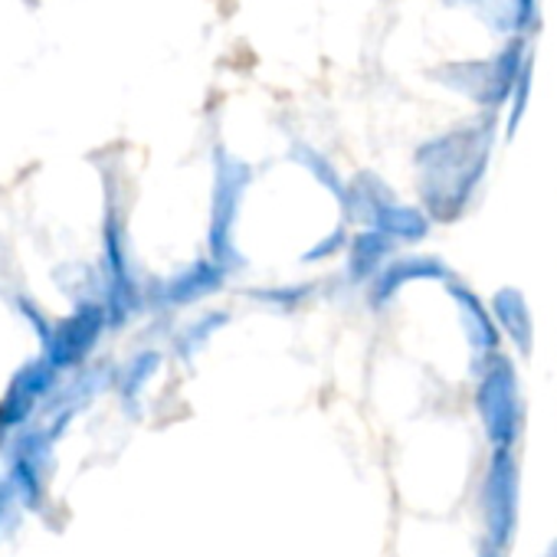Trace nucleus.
Here are the masks:
<instances>
[{
    "label": "nucleus",
    "instance_id": "ddd939ff",
    "mask_svg": "<svg viewBox=\"0 0 557 557\" xmlns=\"http://www.w3.org/2000/svg\"><path fill=\"white\" fill-rule=\"evenodd\" d=\"M371 230H381L384 236H391L394 243H420L430 236L433 230V220L423 213V207L417 203H404V200H394Z\"/></svg>",
    "mask_w": 557,
    "mask_h": 557
},
{
    "label": "nucleus",
    "instance_id": "1a4fd4ad",
    "mask_svg": "<svg viewBox=\"0 0 557 557\" xmlns=\"http://www.w3.org/2000/svg\"><path fill=\"white\" fill-rule=\"evenodd\" d=\"M400 200L397 190L374 171H358L351 181H348V190H345V200H342V210H345V223L348 226H358V230H371L377 223V216L394 203Z\"/></svg>",
    "mask_w": 557,
    "mask_h": 557
},
{
    "label": "nucleus",
    "instance_id": "6e6552de",
    "mask_svg": "<svg viewBox=\"0 0 557 557\" xmlns=\"http://www.w3.org/2000/svg\"><path fill=\"white\" fill-rule=\"evenodd\" d=\"M492 319L502 332V338L515 348L518 358H531L534 351V315L518 286H502L488 299Z\"/></svg>",
    "mask_w": 557,
    "mask_h": 557
},
{
    "label": "nucleus",
    "instance_id": "f257e3e1",
    "mask_svg": "<svg viewBox=\"0 0 557 557\" xmlns=\"http://www.w3.org/2000/svg\"><path fill=\"white\" fill-rule=\"evenodd\" d=\"M498 135V115L482 112L479 119H469L462 125H453L413 151L417 168V194L420 207L433 223H459L488 174L492 148Z\"/></svg>",
    "mask_w": 557,
    "mask_h": 557
},
{
    "label": "nucleus",
    "instance_id": "7ed1b4c3",
    "mask_svg": "<svg viewBox=\"0 0 557 557\" xmlns=\"http://www.w3.org/2000/svg\"><path fill=\"white\" fill-rule=\"evenodd\" d=\"M469 374L475 381L472 407L488 449H518L528 426V404L515 361L505 351H498Z\"/></svg>",
    "mask_w": 557,
    "mask_h": 557
},
{
    "label": "nucleus",
    "instance_id": "6ab92c4d",
    "mask_svg": "<svg viewBox=\"0 0 557 557\" xmlns=\"http://www.w3.org/2000/svg\"><path fill=\"white\" fill-rule=\"evenodd\" d=\"M226 322H230V315H226V312H210V315H203L200 322H194V325L184 332L181 348H184V351H197V348H203V345H207V338H210L213 332H220Z\"/></svg>",
    "mask_w": 557,
    "mask_h": 557
},
{
    "label": "nucleus",
    "instance_id": "39448f33",
    "mask_svg": "<svg viewBox=\"0 0 557 557\" xmlns=\"http://www.w3.org/2000/svg\"><path fill=\"white\" fill-rule=\"evenodd\" d=\"M482 541L508 550L521 521V459L518 449H488L479 482Z\"/></svg>",
    "mask_w": 557,
    "mask_h": 557
},
{
    "label": "nucleus",
    "instance_id": "f3484780",
    "mask_svg": "<svg viewBox=\"0 0 557 557\" xmlns=\"http://www.w3.org/2000/svg\"><path fill=\"white\" fill-rule=\"evenodd\" d=\"M531 83H534V60L528 57L518 83H515V92H511V102H508V119H505V138H515L524 112H528V99H531Z\"/></svg>",
    "mask_w": 557,
    "mask_h": 557
},
{
    "label": "nucleus",
    "instance_id": "4468645a",
    "mask_svg": "<svg viewBox=\"0 0 557 557\" xmlns=\"http://www.w3.org/2000/svg\"><path fill=\"white\" fill-rule=\"evenodd\" d=\"M289 161H296L299 168H306L315 181H319V187H325L335 200H338V207H342V200H345V190H348V181L338 174V168L319 151V148H312V145H306V141H293V148H289Z\"/></svg>",
    "mask_w": 557,
    "mask_h": 557
},
{
    "label": "nucleus",
    "instance_id": "20e7f679",
    "mask_svg": "<svg viewBox=\"0 0 557 557\" xmlns=\"http://www.w3.org/2000/svg\"><path fill=\"white\" fill-rule=\"evenodd\" d=\"M252 164L226 151L223 145L213 148V190H210V230H207V256L226 269L236 272L246 265V256L236 246V223L243 200L252 187Z\"/></svg>",
    "mask_w": 557,
    "mask_h": 557
},
{
    "label": "nucleus",
    "instance_id": "f8f14e48",
    "mask_svg": "<svg viewBox=\"0 0 557 557\" xmlns=\"http://www.w3.org/2000/svg\"><path fill=\"white\" fill-rule=\"evenodd\" d=\"M226 278H230V272L220 269V265L207 256V259H197L194 265H187L184 272H177V275L171 278V283L164 286V299H168L171 306H194V302H200V299L220 293V289L226 286Z\"/></svg>",
    "mask_w": 557,
    "mask_h": 557
},
{
    "label": "nucleus",
    "instance_id": "9d476101",
    "mask_svg": "<svg viewBox=\"0 0 557 557\" xmlns=\"http://www.w3.org/2000/svg\"><path fill=\"white\" fill-rule=\"evenodd\" d=\"M397 246L391 236H384L381 230H358L351 233L348 252H345V278L351 286H364L371 278L397 256Z\"/></svg>",
    "mask_w": 557,
    "mask_h": 557
},
{
    "label": "nucleus",
    "instance_id": "2eb2a0df",
    "mask_svg": "<svg viewBox=\"0 0 557 557\" xmlns=\"http://www.w3.org/2000/svg\"><path fill=\"white\" fill-rule=\"evenodd\" d=\"M99 332H102V312H99V309H89V312L76 315V319L66 325L63 338L57 342V345H60V348H57V361L66 364V361H76L79 355H86L89 345L99 338Z\"/></svg>",
    "mask_w": 557,
    "mask_h": 557
},
{
    "label": "nucleus",
    "instance_id": "a211bd4d",
    "mask_svg": "<svg viewBox=\"0 0 557 557\" xmlns=\"http://www.w3.org/2000/svg\"><path fill=\"white\" fill-rule=\"evenodd\" d=\"M348 243H351V230H348V223H338L325 239H319V243H312L302 256H299V262L302 265H315V262H329V259H335V256H342V252H348Z\"/></svg>",
    "mask_w": 557,
    "mask_h": 557
},
{
    "label": "nucleus",
    "instance_id": "423d86ee",
    "mask_svg": "<svg viewBox=\"0 0 557 557\" xmlns=\"http://www.w3.org/2000/svg\"><path fill=\"white\" fill-rule=\"evenodd\" d=\"M456 272L449 269V262L443 259V256H433V252H407V256H394L371 283H368V289H364V299H368V306L374 309V312H384V309H391L400 296H404V289L407 286H413V283H449Z\"/></svg>",
    "mask_w": 557,
    "mask_h": 557
},
{
    "label": "nucleus",
    "instance_id": "9b49d317",
    "mask_svg": "<svg viewBox=\"0 0 557 557\" xmlns=\"http://www.w3.org/2000/svg\"><path fill=\"white\" fill-rule=\"evenodd\" d=\"M456 8H472L495 34L528 37L537 27V0H446Z\"/></svg>",
    "mask_w": 557,
    "mask_h": 557
},
{
    "label": "nucleus",
    "instance_id": "dca6fc26",
    "mask_svg": "<svg viewBox=\"0 0 557 557\" xmlns=\"http://www.w3.org/2000/svg\"><path fill=\"white\" fill-rule=\"evenodd\" d=\"M315 283H296V286H269V289H249V296L259 302V306H265V309H272V312H296V309H302L312 296H315Z\"/></svg>",
    "mask_w": 557,
    "mask_h": 557
},
{
    "label": "nucleus",
    "instance_id": "0eeeda50",
    "mask_svg": "<svg viewBox=\"0 0 557 557\" xmlns=\"http://www.w3.org/2000/svg\"><path fill=\"white\" fill-rule=\"evenodd\" d=\"M446 293L449 299L456 302V312H459V325H462V335H466V345L472 351V361H469V371L482 368L488 358H495L502 351V332L492 319V309L488 302L479 299V293H472L462 278H449L446 283Z\"/></svg>",
    "mask_w": 557,
    "mask_h": 557
},
{
    "label": "nucleus",
    "instance_id": "f03ea898",
    "mask_svg": "<svg viewBox=\"0 0 557 557\" xmlns=\"http://www.w3.org/2000/svg\"><path fill=\"white\" fill-rule=\"evenodd\" d=\"M531 57L528 37H508L495 53L482 57V60H453V63H440L430 70V76L459 92L462 99L475 102L482 112L498 115L515 92V83L524 70Z\"/></svg>",
    "mask_w": 557,
    "mask_h": 557
},
{
    "label": "nucleus",
    "instance_id": "aec40b11",
    "mask_svg": "<svg viewBox=\"0 0 557 557\" xmlns=\"http://www.w3.org/2000/svg\"><path fill=\"white\" fill-rule=\"evenodd\" d=\"M541 557H557V537L544 547V554H541Z\"/></svg>",
    "mask_w": 557,
    "mask_h": 557
}]
</instances>
